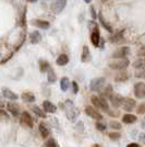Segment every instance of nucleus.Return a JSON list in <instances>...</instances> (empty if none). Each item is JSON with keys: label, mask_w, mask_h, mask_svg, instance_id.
Listing matches in <instances>:
<instances>
[{"label": "nucleus", "mask_w": 145, "mask_h": 147, "mask_svg": "<svg viewBox=\"0 0 145 147\" xmlns=\"http://www.w3.org/2000/svg\"><path fill=\"white\" fill-rule=\"evenodd\" d=\"M110 100H111L112 105L116 107V108H118V107H120L121 103H122L123 98H122L121 96H111V97H110Z\"/></svg>", "instance_id": "nucleus-15"}, {"label": "nucleus", "mask_w": 145, "mask_h": 147, "mask_svg": "<svg viewBox=\"0 0 145 147\" xmlns=\"http://www.w3.org/2000/svg\"><path fill=\"white\" fill-rule=\"evenodd\" d=\"M68 63H69V57H68V55H66V54H61V55L57 58V64H58L59 66H65Z\"/></svg>", "instance_id": "nucleus-18"}, {"label": "nucleus", "mask_w": 145, "mask_h": 147, "mask_svg": "<svg viewBox=\"0 0 145 147\" xmlns=\"http://www.w3.org/2000/svg\"><path fill=\"white\" fill-rule=\"evenodd\" d=\"M57 79V77H56V74L53 69H49L48 70V81L49 82H55Z\"/></svg>", "instance_id": "nucleus-28"}, {"label": "nucleus", "mask_w": 145, "mask_h": 147, "mask_svg": "<svg viewBox=\"0 0 145 147\" xmlns=\"http://www.w3.org/2000/svg\"><path fill=\"white\" fill-rule=\"evenodd\" d=\"M67 115H68V117H69V120H70V121H75L76 117L79 115V111L75 110L74 108H72V109L68 110V112H67Z\"/></svg>", "instance_id": "nucleus-19"}, {"label": "nucleus", "mask_w": 145, "mask_h": 147, "mask_svg": "<svg viewBox=\"0 0 145 147\" xmlns=\"http://www.w3.org/2000/svg\"><path fill=\"white\" fill-rule=\"evenodd\" d=\"M127 79H128V74L124 73V71H123V73H119L115 77L116 81H120V82L121 81H126Z\"/></svg>", "instance_id": "nucleus-25"}, {"label": "nucleus", "mask_w": 145, "mask_h": 147, "mask_svg": "<svg viewBox=\"0 0 145 147\" xmlns=\"http://www.w3.org/2000/svg\"><path fill=\"white\" fill-rule=\"evenodd\" d=\"M7 108H8V110L11 112L12 115H14V117L19 115V107L18 105H15V104H13V103H8L7 104Z\"/></svg>", "instance_id": "nucleus-20"}, {"label": "nucleus", "mask_w": 145, "mask_h": 147, "mask_svg": "<svg viewBox=\"0 0 145 147\" xmlns=\"http://www.w3.org/2000/svg\"><path fill=\"white\" fill-rule=\"evenodd\" d=\"M111 93H112V87L108 86L107 88H106V90H105V94H106V96H108V97H110V96H111Z\"/></svg>", "instance_id": "nucleus-36"}, {"label": "nucleus", "mask_w": 145, "mask_h": 147, "mask_svg": "<svg viewBox=\"0 0 145 147\" xmlns=\"http://www.w3.org/2000/svg\"><path fill=\"white\" fill-rule=\"evenodd\" d=\"M0 119H8V114L5 110L0 109Z\"/></svg>", "instance_id": "nucleus-39"}, {"label": "nucleus", "mask_w": 145, "mask_h": 147, "mask_svg": "<svg viewBox=\"0 0 145 147\" xmlns=\"http://www.w3.org/2000/svg\"><path fill=\"white\" fill-rule=\"evenodd\" d=\"M99 21H100V23H102V25H103L104 28L106 29L107 31H109V32H112V29H111V26H110V24L109 23H107L106 21H105V19H104V17L100 14L99 16Z\"/></svg>", "instance_id": "nucleus-26"}, {"label": "nucleus", "mask_w": 145, "mask_h": 147, "mask_svg": "<svg viewBox=\"0 0 145 147\" xmlns=\"http://www.w3.org/2000/svg\"><path fill=\"white\" fill-rule=\"evenodd\" d=\"M96 129H98V131H105V129H106V126H105V124H103L102 122H97Z\"/></svg>", "instance_id": "nucleus-35"}, {"label": "nucleus", "mask_w": 145, "mask_h": 147, "mask_svg": "<svg viewBox=\"0 0 145 147\" xmlns=\"http://www.w3.org/2000/svg\"><path fill=\"white\" fill-rule=\"evenodd\" d=\"M135 68H140V67H143L145 66V58L144 59H139V61H136L134 63V65H133Z\"/></svg>", "instance_id": "nucleus-30"}, {"label": "nucleus", "mask_w": 145, "mask_h": 147, "mask_svg": "<svg viewBox=\"0 0 145 147\" xmlns=\"http://www.w3.org/2000/svg\"><path fill=\"white\" fill-rule=\"evenodd\" d=\"M46 147H57V144H56L55 140L49 138L48 141L46 142Z\"/></svg>", "instance_id": "nucleus-32"}, {"label": "nucleus", "mask_w": 145, "mask_h": 147, "mask_svg": "<svg viewBox=\"0 0 145 147\" xmlns=\"http://www.w3.org/2000/svg\"><path fill=\"white\" fill-rule=\"evenodd\" d=\"M41 40H42V36H41V33L38 31H34L31 34V43L32 44H37Z\"/></svg>", "instance_id": "nucleus-16"}, {"label": "nucleus", "mask_w": 145, "mask_h": 147, "mask_svg": "<svg viewBox=\"0 0 145 147\" xmlns=\"http://www.w3.org/2000/svg\"><path fill=\"white\" fill-rule=\"evenodd\" d=\"M138 113L139 114H144L145 113V103H141L138 108Z\"/></svg>", "instance_id": "nucleus-33"}, {"label": "nucleus", "mask_w": 145, "mask_h": 147, "mask_svg": "<svg viewBox=\"0 0 145 147\" xmlns=\"http://www.w3.org/2000/svg\"><path fill=\"white\" fill-rule=\"evenodd\" d=\"M39 132H41V135H42L44 138H46L49 135V131L45 126V124H39Z\"/></svg>", "instance_id": "nucleus-23"}, {"label": "nucleus", "mask_w": 145, "mask_h": 147, "mask_svg": "<svg viewBox=\"0 0 145 147\" xmlns=\"http://www.w3.org/2000/svg\"><path fill=\"white\" fill-rule=\"evenodd\" d=\"M122 108H123V110L126 111H132L133 108L135 107V101L131 98H123L122 100Z\"/></svg>", "instance_id": "nucleus-7"}, {"label": "nucleus", "mask_w": 145, "mask_h": 147, "mask_svg": "<svg viewBox=\"0 0 145 147\" xmlns=\"http://www.w3.org/2000/svg\"><path fill=\"white\" fill-rule=\"evenodd\" d=\"M139 56H141V57H145V45L144 46H142L141 49H139Z\"/></svg>", "instance_id": "nucleus-38"}, {"label": "nucleus", "mask_w": 145, "mask_h": 147, "mask_svg": "<svg viewBox=\"0 0 145 147\" xmlns=\"http://www.w3.org/2000/svg\"><path fill=\"white\" fill-rule=\"evenodd\" d=\"M72 88H73V92H74V93H78V92H79V85H78V82L73 81Z\"/></svg>", "instance_id": "nucleus-37"}, {"label": "nucleus", "mask_w": 145, "mask_h": 147, "mask_svg": "<svg viewBox=\"0 0 145 147\" xmlns=\"http://www.w3.org/2000/svg\"><path fill=\"white\" fill-rule=\"evenodd\" d=\"M143 77L145 78V67H144V69H143Z\"/></svg>", "instance_id": "nucleus-45"}, {"label": "nucleus", "mask_w": 145, "mask_h": 147, "mask_svg": "<svg viewBox=\"0 0 145 147\" xmlns=\"http://www.w3.org/2000/svg\"><path fill=\"white\" fill-rule=\"evenodd\" d=\"M109 126L114 129H121V124L118 121H110L109 122Z\"/></svg>", "instance_id": "nucleus-29"}, {"label": "nucleus", "mask_w": 145, "mask_h": 147, "mask_svg": "<svg viewBox=\"0 0 145 147\" xmlns=\"http://www.w3.org/2000/svg\"><path fill=\"white\" fill-rule=\"evenodd\" d=\"M128 147H140L139 144H136V143H131V144H129Z\"/></svg>", "instance_id": "nucleus-42"}, {"label": "nucleus", "mask_w": 145, "mask_h": 147, "mask_svg": "<svg viewBox=\"0 0 145 147\" xmlns=\"http://www.w3.org/2000/svg\"><path fill=\"white\" fill-rule=\"evenodd\" d=\"M121 38H122V32L117 33L116 35H114L112 38H111V41H112V42H115V43H117V42H119V41H120Z\"/></svg>", "instance_id": "nucleus-31"}, {"label": "nucleus", "mask_w": 145, "mask_h": 147, "mask_svg": "<svg viewBox=\"0 0 145 147\" xmlns=\"http://www.w3.org/2000/svg\"><path fill=\"white\" fill-rule=\"evenodd\" d=\"M21 124H23L27 127H33V120L31 117L30 113L29 112H23L22 115H21Z\"/></svg>", "instance_id": "nucleus-6"}, {"label": "nucleus", "mask_w": 145, "mask_h": 147, "mask_svg": "<svg viewBox=\"0 0 145 147\" xmlns=\"http://www.w3.org/2000/svg\"><path fill=\"white\" fill-rule=\"evenodd\" d=\"M93 147H102V146H99V145H97V144H95V145H94Z\"/></svg>", "instance_id": "nucleus-47"}, {"label": "nucleus", "mask_w": 145, "mask_h": 147, "mask_svg": "<svg viewBox=\"0 0 145 147\" xmlns=\"http://www.w3.org/2000/svg\"><path fill=\"white\" fill-rule=\"evenodd\" d=\"M39 68H41V71L45 73V71H47V70H48L49 64L46 61H39Z\"/></svg>", "instance_id": "nucleus-27"}, {"label": "nucleus", "mask_w": 145, "mask_h": 147, "mask_svg": "<svg viewBox=\"0 0 145 147\" xmlns=\"http://www.w3.org/2000/svg\"><path fill=\"white\" fill-rule=\"evenodd\" d=\"M32 109H33V112H34L36 115H38L39 117H43V119H45V117H46V114H45V112H44L42 109H39L38 107H33Z\"/></svg>", "instance_id": "nucleus-24"}, {"label": "nucleus", "mask_w": 145, "mask_h": 147, "mask_svg": "<svg viewBox=\"0 0 145 147\" xmlns=\"http://www.w3.org/2000/svg\"><path fill=\"white\" fill-rule=\"evenodd\" d=\"M129 66V61L126 58H119L117 61H110L109 63V67L116 69V70H122L124 68H127Z\"/></svg>", "instance_id": "nucleus-1"}, {"label": "nucleus", "mask_w": 145, "mask_h": 147, "mask_svg": "<svg viewBox=\"0 0 145 147\" xmlns=\"http://www.w3.org/2000/svg\"><path fill=\"white\" fill-rule=\"evenodd\" d=\"M90 58H91L90 49H88V47L85 45V46H83V52H82V57H81V59H82V61L86 63V61H90Z\"/></svg>", "instance_id": "nucleus-14"}, {"label": "nucleus", "mask_w": 145, "mask_h": 147, "mask_svg": "<svg viewBox=\"0 0 145 147\" xmlns=\"http://www.w3.org/2000/svg\"><path fill=\"white\" fill-rule=\"evenodd\" d=\"M104 85H105V78H95L91 81L90 88L92 91H99Z\"/></svg>", "instance_id": "nucleus-3"}, {"label": "nucleus", "mask_w": 145, "mask_h": 147, "mask_svg": "<svg viewBox=\"0 0 145 147\" xmlns=\"http://www.w3.org/2000/svg\"><path fill=\"white\" fill-rule=\"evenodd\" d=\"M85 112H86V114H87L88 117H92V119H94V120L99 121V120H102V119H103L102 114H100V113H98V112H97L95 109H93L92 107H86Z\"/></svg>", "instance_id": "nucleus-9"}, {"label": "nucleus", "mask_w": 145, "mask_h": 147, "mask_svg": "<svg viewBox=\"0 0 145 147\" xmlns=\"http://www.w3.org/2000/svg\"><path fill=\"white\" fill-rule=\"evenodd\" d=\"M128 53H129V47L123 46V47H120L119 49L115 51L114 54H112V57H114V58H117V59H119V58H126V56L128 55Z\"/></svg>", "instance_id": "nucleus-8"}, {"label": "nucleus", "mask_w": 145, "mask_h": 147, "mask_svg": "<svg viewBox=\"0 0 145 147\" xmlns=\"http://www.w3.org/2000/svg\"><path fill=\"white\" fill-rule=\"evenodd\" d=\"M27 1H30V2H36L37 0H27Z\"/></svg>", "instance_id": "nucleus-44"}, {"label": "nucleus", "mask_w": 145, "mask_h": 147, "mask_svg": "<svg viewBox=\"0 0 145 147\" xmlns=\"http://www.w3.org/2000/svg\"><path fill=\"white\" fill-rule=\"evenodd\" d=\"M92 103L94 104L96 108L98 109H102L104 111H108V103L107 101L104 98H99V97H96V96H93L91 98Z\"/></svg>", "instance_id": "nucleus-2"}, {"label": "nucleus", "mask_w": 145, "mask_h": 147, "mask_svg": "<svg viewBox=\"0 0 145 147\" xmlns=\"http://www.w3.org/2000/svg\"><path fill=\"white\" fill-rule=\"evenodd\" d=\"M0 107H3V103H1V102H0Z\"/></svg>", "instance_id": "nucleus-48"}, {"label": "nucleus", "mask_w": 145, "mask_h": 147, "mask_svg": "<svg viewBox=\"0 0 145 147\" xmlns=\"http://www.w3.org/2000/svg\"><path fill=\"white\" fill-rule=\"evenodd\" d=\"M109 138H110V140H114V141L119 140V138H120V134H119V133H110V134H109Z\"/></svg>", "instance_id": "nucleus-34"}, {"label": "nucleus", "mask_w": 145, "mask_h": 147, "mask_svg": "<svg viewBox=\"0 0 145 147\" xmlns=\"http://www.w3.org/2000/svg\"><path fill=\"white\" fill-rule=\"evenodd\" d=\"M33 23L37 28H41V29H48L49 28V22L48 21H45V20H34Z\"/></svg>", "instance_id": "nucleus-13"}, {"label": "nucleus", "mask_w": 145, "mask_h": 147, "mask_svg": "<svg viewBox=\"0 0 145 147\" xmlns=\"http://www.w3.org/2000/svg\"><path fill=\"white\" fill-rule=\"evenodd\" d=\"M134 94L136 98H144L145 97V84L138 82L134 86Z\"/></svg>", "instance_id": "nucleus-4"}, {"label": "nucleus", "mask_w": 145, "mask_h": 147, "mask_svg": "<svg viewBox=\"0 0 145 147\" xmlns=\"http://www.w3.org/2000/svg\"><path fill=\"white\" fill-rule=\"evenodd\" d=\"M90 11H91L92 18L96 19L97 18V14H96V12H95V10H94V8H93V7H91V8H90Z\"/></svg>", "instance_id": "nucleus-40"}, {"label": "nucleus", "mask_w": 145, "mask_h": 147, "mask_svg": "<svg viewBox=\"0 0 145 147\" xmlns=\"http://www.w3.org/2000/svg\"><path fill=\"white\" fill-rule=\"evenodd\" d=\"M60 87H61V90H62V91H67V90H68V88H69V79H68L67 77L61 78Z\"/></svg>", "instance_id": "nucleus-22"}, {"label": "nucleus", "mask_w": 145, "mask_h": 147, "mask_svg": "<svg viewBox=\"0 0 145 147\" xmlns=\"http://www.w3.org/2000/svg\"><path fill=\"white\" fill-rule=\"evenodd\" d=\"M139 140H140V142H141L142 144H145V133H142V134L140 135Z\"/></svg>", "instance_id": "nucleus-41"}, {"label": "nucleus", "mask_w": 145, "mask_h": 147, "mask_svg": "<svg viewBox=\"0 0 145 147\" xmlns=\"http://www.w3.org/2000/svg\"><path fill=\"white\" fill-rule=\"evenodd\" d=\"M99 40H100V36H99V31L98 29H95V30L92 32L91 34V42L93 43L94 46H98L99 45Z\"/></svg>", "instance_id": "nucleus-11"}, {"label": "nucleus", "mask_w": 145, "mask_h": 147, "mask_svg": "<svg viewBox=\"0 0 145 147\" xmlns=\"http://www.w3.org/2000/svg\"><path fill=\"white\" fill-rule=\"evenodd\" d=\"M85 2H86V3H90V2H91V0H84Z\"/></svg>", "instance_id": "nucleus-46"}, {"label": "nucleus", "mask_w": 145, "mask_h": 147, "mask_svg": "<svg viewBox=\"0 0 145 147\" xmlns=\"http://www.w3.org/2000/svg\"><path fill=\"white\" fill-rule=\"evenodd\" d=\"M2 94H3V97L7 99H9V100H17L18 99V94H15L14 92H12L11 90H9V89H2Z\"/></svg>", "instance_id": "nucleus-12"}, {"label": "nucleus", "mask_w": 145, "mask_h": 147, "mask_svg": "<svg viewBox=\"0 0 145 147\" xmlns=\"http://www.w3.org/2000/svg\"><path fill=\"white\" fill-rule=\"evenodd\" d=\"M22 99L27 102H33V101H35V96L32 92H24L22 94Z\"/></svg>", "instance_id": "nucleus-21"}, {"label": "nucleus", "mask_w": 145, "mask_h": 147, "mask_svg": "<svg viewBox=\"0 0 145 147\" xmlns=\"http://www.w3.org/2000/svg\"><path fill=\"white\" fill-rule=\"evenodd\" d=\"M142 127H143V129H145V119L143 120V122H142Z\"/></svg>", "instance_id": "nucleus-43"}, {"label": "nucleus", "mask_w": 145, "mask_h": 147, "mask_svg": "<svg viewBox=\"0 0 145 147\" xmlns=\"http://www.w3.org/2000/svg\"><path fill=\"white\" fill-rule=\"evenodd\" d=\"M43 109H44L45 112H47V113H55L57 111V107L55 104L51 103V102H49V101H44Z\"/></svg>", "instance_id": "nucleus-10"}, {"label": "nucleus", "mask_w": 145, "mask_h": 147, "mask_svg": "<svg viewBox=\"0 0 145 147\" xmlns=\"http://www.w3.org/2000/svg\"><path fill=\"white\" fill-rule=\"evenodd\" d=\"M67 5V0H56L51 5V10L55 13H60Z\"/></svg>", "instance_id": "nucleus-5"}, {"label": "nucleus", "mask_w": 145, "mask_h": 147, "mask_svg": "<svg viewBox=\"0 0 145 147\" xmlns=\"http://www.w3.org/2000/svg\"><path fill=\"white\" fill-rule=\"evenodd\" d=\"M122 121L126 124H132L136 121V117L133 115V114H124L123 117H122Z\"/></svg>", "instance_id": "nucleus-17"}]
</instances>
